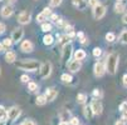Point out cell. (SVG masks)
Wrapping results in <instances>:
<instances>
[{
  "label": "cell",
  "instance_id": "1",
  "mask_svg": "<svg viewBox=\"0 0 127 125\" xmlns=\"http://www.w3.org/2000/svg\"><path fill=\"white\" fill-rule=\"evenodd\" d=\"M118 60H120V56L117 54H115V53L110 54V55L107 56V59H106V70L111 75L116 74L117 66H118Z\"/></svg>",
  "mask_w": 127,
  "mask_h": 125
},
{
  "label": "cell",
  "instance_id": "2",
  "mask_svg": "<svg viewBox=\"0 0 127 125\" xmlns=\"http://www.w3.org/2000/svg\"><path fill=\"white\" fill-rule=\"evenodd\" d=\"M19 69L22 70H27V71H35L37 69H39V63L35 60H23L20 63H18L16 65Z\"/></svg>",
  "mask_w": 127,
  "mask_h": 125
},
{
  "label": "cell",
  "instance_id": "3",
  "mask_svg": "<svg viewBox=\"0 0 127 125\" xmlns=\"http://www.w3.org/2000/svg\"><path fill=\"white\" fill-rule=\"evenodd\" d=\"M104 14H106V6L102 5V4H98L93 9V16H95V19H97V20L102 19V18L104 16Z\"/></svg>",
  "mask_w": 127,
  "mask_h": 125
},
{
  "label": "cell",
  "instance_id": "4",
  "mask_svg": "<svg viewBox=\"0 0 127 125\" xmlns=\"http://www.w3.org/2000/svg\"><path fill=\"white\" fill-rule=\"evenodd\" d=\"M50 74H52V64H50L49 61H45V63L40 66V75H42V78L47 79Z\"/></svg>",
  "mask_w": 127,
  "mask_h": 125
},
{
  "label": "cell",
  "instance_id": "5",
  "mask_svg": "<svg viewBox=\"0 0 127 125\" xmlns=\"http://www.w3.org/2000/svg\"><path fill=\"white\" fill-rule=\"evenodd\" d=\"M72 50H73V48H72V44H67L63 46V50H62V60L63 61H67L70 59L72 56Z\"/></svg>",
  "mask_w": 127,
  "mask_h": 125
},
{
  "label": "cell",
  "instance_id": "6",
  "mask_svg": "<svg viewBox=\"0 0 127 125\" xmlns=\"http://www.w3.org/2000/svg\"><path fill=\"white\" fill-rule=\"evenodd\" d=\"M93 70H95V75L99 78V76H102L106 71H107V70H106V64H103L102 61H98V63L95 64Z\"/></svg>",
  "mask_w": 127,
  "mask_h": 125
},
{
  "label": "cell",
  "instance_id": "7",
  "mask_svg": "<svg viewBox=\"0 0 127 125\" xmlns=\"http://www.w3.org/2000/svg\"><path fill=\"white\" fill-rule=\"evenodd\" d=\"M30 19H32V14L29 11H23V13H20L19 15H18V23H20L23 25L28 24L30 21Z\"/></svg>",
  "mask_w": 127,
  "mask_h": 125
},
{
  "label": "cell",
  "instance_id": "8",
  "mask_svg": "<svg viewBox=\"0 0 127 125\" xmlns=\"http://www.w3.org/2000/svg\"><path fill=\"white\" fill-rule=\"evenodd\" d=\"M91 109H92L93 114H96V115H101L102 114V110H103L102 109V104L97 99L92 100V103H91Z\"/></svg>",
  "mask_w": 127,
  "mask_h": 125
},
{
  "label": "cell",
  "instance_id": "9",
  "mask_svg": "<svg viewBox=\"0 0 127 125\" xmlns=\"http://www.w3.org/2000/svg\"><path fill=\"white\" fill-rule=\"evenodd\" d=\"M23 35H24V30H23L22 28L15 29V30L13 31V34H11V40H13V43H19V41L23 39Z\"/></svg>",
  "mask_w": 127,
  "mask_h": 125
},
{
  "label": "cell",
  "instance_id": "10",
  "mask_svg": "<svg viewBox=\"0 0 127 125\" xmlns=\"http://www.w3.org/2000/svg\"><path fill=\"white\" fill-rule=\"evenodd\" d=\"M19 115H20V109L16 108V106H13L11 109L8 110V119L11 120V121L16 120L18 118H19Z\"/></svg>",
  "mask_w": 127,
  "mask_h": 125
},
{
  "label": "cell",
  "instance_id": "11",
  "mask_svg": "<svg viewBox=\"0 0 127 125\" xmlns=\"http://www.w3.org/2000/svg\"><path fill=\"white\" fill-rule=\"evenodd\" d=\"M20 49H22L23 53H32L34 46H33V43L30 40H24L22 43V45H20Z\"/></svg>",
  "mask_w": 127,
  "mask_h": 125
},
{
  "label": "cell",
  "instance_id": "12",
  "mask_svg": "<svg viewBox=\"0 0 127 125\" xmlns=\"http://www.w3.org/2000/svg\"><path fill=\"white\" fill-rule=\"evenodd\" d=\"M13 11H14V8L9 4V5H5V6L1 8V10H0V14H1L3 18H9V16H11Z\"/></svg>",
  "mask_w": 127,
  "mask_h": 125
},
{
  "label": "cell",
  "instance_id": "13",
  "mask_svg": "<svg viewBox=\"0 0 127 125\" xmlns=\"http://www.w3.org/2000/svg\"><path fill=\"white\" fill-rule=\"evenodd\" d=\"M57 95H58V91L54 88H49L48 90L45 91V98H47L48 101H53L54 99L57 98Z\"/></svg>",
  "mask_w": 127,
  "mask_h": 125
},
{
  "label": "cell",
  "instance_id": "14",
  "mask_svg": "<svg viewBox=\"0 0 127 125\" xmlns=\"http://www.w3.org/2000/svg\"><path fill=\"white\" fill-rule=\"evenodd\" d=\"M81 61H78V60H72V61H69L68 63V69H69V71H72V73H76V71H78L79 69H81Z\"/></svg>",
  "mask_w": 127,
  "mask_h": 125
},
{
  "label": "cell",
  "instance_id": "15",
  "mask_svg": "<svg viewBox=\"0 0 127 125\" xmlns=\"http://www.w3.org/2000/svg\"><path fill=\"white\" fill-rule=\"evenodd\" d=\"M15 59H16V55H15L14 51H8L6 54H5V61H6V63L11 64V63L15 61Z\"/></svg>",
  "mask_w": 127,
  "mask_h": 125
},
{
  "label": "cell",
  "instance_id": "16",
  "mask_svg": "<svg viewBox=\"0 0 127 125\" xmlns=\"http://www.w3.org/2000/svg\"><path fill=\"white\" fill-rule=\"evenodd\" d=\"M86 56H87L86 51H84V50H82V49H79V50H77V51L74 53V59H76V60H78V61L83 60Z\"/></svg>",
  "mask_w": 127,
  "mask_h": 125
},
{
  "label": "cell",
  "instance_id": "17",
  "mask_svg": "<svg viewBox=\"0 0 127 125\" xmlns=\"http://www.w3.org/2000/svg\"><path fill=\"white\" fill-rule=\"evenodd\" d=\"M125 8H126V4L123 1H120V0L115 4V11L116 13H122L125 10Z\"/></svg>",
  "mask_w": 127,
  "mask_h": 125
},
{
  "label": "cell",
  "instance_id": "18",
  "mask_svg": "<svg viewBox=\"0 0 127 125\" xmlns=\"http://www.w3.org/2000/svg\"><path fill=\"white\" fill-rule=\"evenodd\" d=\"M72 3H73L74 6H77L81 10H83L86 8V0H72Z\"/></svg>",
  "mask_w": 127,
  "mask_h": 125
},
{
  "label": "cell",
  "instance_id": "19",
  "mask_svg": "<svg viewBox=\"0 0 127 125\" xmlns=\"http://www.w3.org/2000/svg\"><path fill=\"white\" fill-rule=\"evenodd\" d=\"M6 119H8V111L5 110V108L3 105H0V120L5 121Z\"/></svg>",
  "mask_w": 127,
  "mask_h": 125
},
{
  "label": "cell",
  "instance_id": "20",
  "mask_svg": "<svg viewBox=\"0 0 127 125\" xmlns=\"http://www.w3.org/2000/svg\"><path fill=\"white\" fill-rule=\"evenodd\" d=\"M43 43L45 44V45H52L53 43H54V39H53V36L52 35H45V36L43 38Z\"/></svg>",
  "mask_w": 127,
  "mask_h": 125
},
{
  "label": "cell",
  "instance_id": "21",
  "mask_svg": "<svg viewBox=\"0 0 127 125\" xmlns=\"http://www.w3.org/2000/svg\"><path fill=\"white\" fill-rule=\"evenodd\" d=\"M48 100H47V98H45V95H39L38 98H37V105H44L45 103H47Z\"/></svg>",
  "mask_w": 127,
  "mask_h": 125
},
{
  "label": "cell",
  "instance_id": "22",
  "mask_svg": "<svg viewBox=\"0 0 127 125\" xmlns=\"http://www.w3.org/2000/svg\"><path fill=\"white\" fill-rule=\"evenodd\" d=\"M86 100H87V95H86V94L81 93V94L77 95V101H78V104H84Z\"/></svg>",
  "mask_w": 127,
  "mask_h": 125
},
{
  "label": "cell",
  "instance_id": "23",
  "mask_svg": "<svg viewBox=\"0 0 127 125\" xmlns=\"http://www.w3.org/2000/svg\"><path fill=\"white\" fill-rule=\"evenodd\" d=\"M120 40L122 44H127V30H123L120 35Z\"/></svg>",
  "mask_w": 127,
  "mask_h": 125
},
{
  "label": "cell",
  "instance_id": "24",
  "mask_svg": "<svg viewBox=\"0 0 127 125\" xmlns=\"http://www.w3.org/2000/svg\"><path fill=\"white\" fill-rule=\"evenodd\" d=\"M106 40L110 41V43L115 41V40H116V35H115L113 33H107V34H106Z\"/></svg>",
  "mask_w": 127,
  "mask_h": 125
},
{
  "label": "cell",
  "instance_id": "25",
  "mask_svg": "<svg viewBox=\"0 0 127 125\" xmlns=\"http://www.w3.org/2000/svg\"><path fill=\"white\" fill-rule=\"evenodd\" d=\"M28 89H29V91H32V93L37 91V90H38V84H35V83H29V84H28Z\"/></svg>",
  "mask_w": 127,
  "mask_h": 125
},
{
  "label": "cell",
  "instance_id": "26",
  "mask_svg": "<svg viewBox=\"0 0 127 125\" xmlns=\"http://www.w3.org/2000/svg\"><path fill=\"white\" fill-rule=\"evenodd\" d=\"M11 44H13L11 38H5V39L3 40V46H4V48H10Z\"/></svg>",
  "mask_w": 127,
  "mask_h": 125
},
{
  "label": "cell",
  "instance_id": "27",
  "mask_svg": "<svg viewBox=\"0 0 127 125\" xmlns=\"http://www.w3.org/2000/svg\"><path fill=\"white\" fill-rule=\"evenodd\" d=\"M61 80H62L63 83H70V81H72V75H69V74H63V75L61 76Z\"/></svg>",
  "mask_w": 127,
  "mask_h": 125
},
{
  "label": "cell",
  "instance_id": "28",
  "mask_svg": "<svg viewBox=\"0 0 127 125\" xmlns=\"http://www.w3.org/2000/svg\"><path fill=\"white\" fill-rule=\"evenodd\" d=\"M42 30L45 31V33L50 31V30H52V24H49V23H43V24H42Z\"/></svg>",
  "mask_w": 127,
  "mask_h": 125
},
{
  "label": "cell",
  "instance_id": "29",
  "mask_svg": "<svg viewBox=\"0 0 127 125\" xmlns=\"http://www.w3.org/2000/svg\"><path fill=\"white\" fill-rule=\"evenodd\" d=\"M92 114H93V111H92V109H91V106L88 108V106H86L84 108V115H86V118H91L92 116Z\"/></svg>",
  "mask_w": 127,
  "mask_h": 125
},
{
  "label": "cell",
  "instance_id": "30",
  "mask_svg": "<svg viewBox=\"0 0 127 125\" xmlns=\"http://www.w3.org/2000/svg\"><path fill=\"white\" fill-rule=\"evenodd\" d=\"M77 36L79 38V41H81L82 44L87 43V38L84 36V34H83V33H78V34H77Z\"/></svg>",
  "mask_w": 127,
  "mask_h": 125
},
{
  "label": "cell",
  "instance_id": "31",
  "mask_svg": "<svg viewBox=\"0 0 127 125\" xmlns=\"http://www.w3.org/2000/svg\"><path fill=\"white\" fill-rule=\"evenodd\" d=\"M45 19H47V18L44 16V14H43V13H40V14H38V15H37V21H38V23H43Z\"/></svg>",
  "mask_w": 127,
  "mask_h": 125
},
{
  "label": "cell",
  "instance_id": "32",
  "mask_svg": "<svg viewBox=\"0 0 127 125\" xmlns=\"http://www.w3.org/2000/svg\"><path fill=\"white\" fill-rule=\"evenodd\" d=\"M101 54H102V50H101L99 48H95V49H93V55H95L96 58L101 56Z\"/></svg>",
  "mask_w": 127,
  "mask_h": 125
},
{
  "label": "cell",
  "instance_id": "33",
  "mask_svg": "<svg viewBox=\"0 0 127 125\" xmlns=\"http://www.w3.org/2000/svg\"><path fill=\"white\" fill-rule=\"evenodd\" d=\"M98 4H99V3H98V0H88V5H91L93 9H95Z\"/></svg>",
  "mask_w": 127,
  "mask_h": 125
},
{
  "label": "cell",
  "instance_id": "34",
  "mask_svg": "<svg viewBox=\"0 0 127 125\" xmlns=\"http://www.w3.org/2000/svg\"><path fill=\"white\" fill-rule=\"evenodd\" d=\"M22 125H38V124L35 123L34 120H28V119H27V120H24V121L22 123Z\"/></svg>",
  "mask_w": 127,
  "mask_h": 125
},
{
  "label": "cell",
  "instance_id": "35",
  "mask_svg": "<svg viewBox=\"0 0 127 125\" xmlns=\"http://www.w3.org/2000/svg\"><path fill=\"white\" fill-rule=\"evenodd\" d=\"M42 13L44 14V16H45V18H48V16H50V15H52V10H50V8H45Z\"/></svg>",
  "mask_w": 127,
  "mask_h": 125
},
{
  "label": "cell",
  "instance_id": "36",
  "mask_svg": "<svg viewBox=\"0 0 127 125\" xmlns=\"http://www.w3.org/2000/svg\"><path fill=\"white\" fill-rule=\"evenodd\" d=\"M62 0H50V6H58L61 5Z\"/></svg>",
  "mask_w": 127,
  "mask_h": 125
},
{
  "label": "cell",
  "instance_id": "37",
  "mask_svg": "<svg viewBox=\"0 0 127 125\" xmlns=\"http://www.w3.org/2000/svg\"><path fill=\"white\" fill-rule=\"evenodd\" d=\"M120 110L121 111H127V101H125V103H122L121 105H120Z\"/></svg>",
  "mask_w": 127,
  "mask_h": 125
},
{
  "label": "cell",
  "instance_id": "38",
  "mask_svg": "<svg viewBox=\"0 0 127 125\" xmlns=\"http://www.w3.org/2000/svg\"><path fill=\"white\" fill-rule=\"evenodd\" d=\"M29 80H30V79H29L28 75H22V76H20V81H22V83H28V84H29Z\"/></svg>",
  "mask_w": 127,
  "mask_h": 125
},
{
  "label": "cell",
  "instance_id": "39",
  "mask_svg": "<svg viewBox=\"0 0 127 125\" xmlns=\"http://www.w3.org/2000/svg\"><path fill=\"white\" fill-rule=\"evenodd\" d=\"M70 125H79L78 118H72V119H70Z\"/></svg>",
  "mask_w": 127,
  "mask_h": 125
},
{
  "label": "cell",
  "instance_id": "40",
  "mask_svg": "<svg viewBox=\"0 0 127 125\" xmlns=\"http://www.w3.org/2000/svg\"><path fill=\"white\" fill-rule=\"evenodd\" d=\"M58 19H59L58 15H56V14H52V15H50V20H52V21L57 23V21H58Z\"/></svg>",
  "mask_w": 127,
  "mask_h": 125
},
{
  "label": "cell",
  "instance_id": "41",
  "mask_svg": "<svg viewBox=\"0 0 127 125\" xmlns=\"http://www.w3.org/2000/svg\"><path fill=\"white\" fill-rule=\"evenodd\" d=\"M122 83H123V86L127 88V74L123 75V78H122Z\"/></svg>",
  "mask_w": 127,
  "mask_h": 125
},
{
  "label": "cell",
  "instance_id": "42",
  "mask_svg": "<svg viewBox=\"0 0 127 125\" xmlns=\"http://www.w3.org/2000/svg\"><path fill=\"white\" fill-rule=\"evenodd\" d=\"M5 31V25L3 23H0V34H3Z\"/></svg>",
  "mask_w": 127,
  "mask_h": 125
},
{
  "label": "cell",
  "instance_id": "43",
  "mask_svg": "<svg viewBox=\"0 0 127 125\" xmlns=\"http://www.w3.org/2000/svg\"><path fill=\"white\" fill-rule=\"evenodd\" d=\"M93 95L95 96H101V91L98 90V89H95V90H93Z\"/></svg>",
  "mask_w": 127,
  "mask_h": 125
},
{
  "label": "cell",
  "instance_id": "44",
  "mask_svg": "<svg viewBox=\"0 0 127 125\" xmlns=\"http://www.w3.org/2000/svg\"><path fill=\"white\" fill-rule=\"evenodd\" d=\"M115 125H126V121L125 120H118V121H116Z\"/></svg>",
  "mask_w": 127,
  "mask_h": 125
},
{
  "label": "cell",
  "instance_id": "45",
  "mask_svg": "<svg viewBox=\"0 0 127 125\" xmlns=\"http://www.w3.org/2000/svg\"><path fill=\"white\" fill-rule=\"evenodd\" d=\"M122 21H123L125 24H127V14H125V15H123V18H122Z\"/></svg>",
  "mask_w": 127,
  "mask_h": 125
},
{
  "label": "cell",
  "instance_id": "46",
  "mask_svg": "<svg viewBox=\"0 0 127 125\" xmlns=\"http://www.w3.org/2000/svg\"><path fill=\"white\" fill-rule=\"evenodd\" d=\"M122 120H125V121H127V111L123 114V116H122Z\"/></svg>",
  "mask_w": 127,
  "mask_h": 125
},
{
  "label": "cell",
  "instance_id": "47",
  "mask_svg": "<svg viewBox=\"0 0 127 125\" xmlns=\"http://www.w3.org/2000/svg\"><path fill=\"white\" fill-rule=\"evenodd\" d=\"M58 125H68V123H67V121H61Z\"/></svg>",
  "mask_w": 127,
  "mask_h": 125
},
{
  "label": "cell",
  "instance_id": "48",
  "mask_svg": "<svg viewBox=\"0 0 127 125\" xmlns=\"http://www.w3.org/2000/svg\"><path fill=\"white\" fill-rule=\"evenodd\" d=\"M0 125H5V121H1V120H0Z\"/></svg>",
  "mask_w": 127,
  "mask_h": 125
},
{
  "label": "cell",
  "instance_id": "49",
  "mask_svg": "<svg viewBox=\"0 0 127 125\" xmlns=\"http://www.w3.org/2000/svg\"><path fill=\"white\" fill-rule=\"evenodd\" d=\"M3 48H4V46H3V44H0V51L3 50Z\"/></svg>",
  "mask_w": 127,
  "mask_h": 125
},
{
  "label": "cell",
  "instance_id": "50",
  "mask_svg": "<svg viewBox=\"0 0 127 125\" xmlns=\"http://www.w3.org/2000/svg\"><path fill=\"white\" fill-rule=\"evenodd\" d=\"M10 1H14V0H10Z\"/></svg>",
  "mask_w": 127,
  "mask_h": 125
},
{
  "label": "cell",
  "instance_id": "51",
  "mask_svg": "<svg viewBox=\"0 0 127 125\" xmlns=\"http://www.w3.org/2000/svg\"><path fill=\"white\" fill-rule=\"evenodd\" d=\"M0 1H1V0H0Z\"/></svg>",
  "mask_w": 127,
  "mask_h": 125
}]
</instances>
